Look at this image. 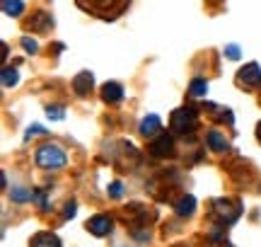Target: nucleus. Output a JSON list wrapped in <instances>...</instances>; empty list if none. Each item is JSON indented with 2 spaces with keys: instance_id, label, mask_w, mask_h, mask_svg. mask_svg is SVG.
Returning <instances> with one entry per match:
<instances>
[{
  "instance_id": "1",
  "label": "nucleus",
  "mask_w": 261,
  "mask_h": 247,
  "mask_svg": "<svg viewBox=\"0 0 261 247\" xmlns=\"http://www.w3.org/2000/svg\"><path fill=\"white\" fill-rule=\"evenodd\" d=\"M65 162H68V158H65L63 148L56 143H46L37 151V165L44 170H61Z\"/></svg>"
},
{
  "instance_id": "2",
  "label": "nucleus",
  "mask_w": 261,
  "mask_h": 247,
  "mask_svg": "<svg viewBox=\"0 0 261 247\" xmlns=\"http://www.w3.org/2000/svg\"><path fill=\"white\" fill-rule=\"evenodd\" d=\"M172 131L179 133V136H187V133H194V129L198 126V114H196V109L191 107H179L177 112L172 114Z\"/></svg>"
},
{
  "instance_id": "3",
  "label": "nucleus",
  "mask_w": 261,
  "mask_h": 247,
  "mask_svg": "<svg viewBox=\"0 0 261 247\" xmlns=\"http://www.w3.org/2000/svg\"><path fill=\"white\" fill-rule=\"evenodd\" d=\"M213 216L223 226H230V223H234L237 220V216H240V209H232V204L227 199H218L213 201Z\"/></svg>"
},
{
  "instance_id": "4",
  "label": "nucleus",
  "mask_w": 261,
  "mask_h": 247,
  "mask_svg": "<svg viewBox=\"0 0 261 247\" xmlns=\"http://www.w3.org/2000/svg\"><path fill=\"white\" fill-rule=\"evenodd\" d=\"M237 83L247 87H261V66L259 63H249L237 73Z\"/></svg>"
},
{
  "instance_id": "5",
  "label": "nucleus",
  "mask_w": 261,
  "mask_h": 247,
  "mask_svg": "<svg viewBox=\"0 0 261 247\" xmlns=\"http://www.w3.org/2000/svg\"><path fill=\"white\" fill-rule=\"evenodd\" d=\"M114 228V220L109 218V216H104V213H99V216H92V218L87 220V230L92 233V235H97V238H104V235H109Z\"/></svg>"
},
{
  "instance_id": "6",
  "label": "nucleus",
  "mask_w": 261,
  "mask_h": 247,
  "mask_svg": "<svg viewBox=\"0 0 261 247\" xmlns=\"http://www.w3.org/2000/svg\"><path fill=\"white\" fill-rule=\"evenodd\" d=\"M150 153L155 155V158H167L174 153V141H172V136L167 133H160L155 141L150 143Z\"/></svg>"
},
{
  "instance_id": "7",
  "label": "nucleus",
  "mask_w": 261,
  "mask_h": 247,
  "mask_svg": "<svg viewBox=\"0 0 261 247\" xmlns=\"http://www.w3.org/2000/svg\"><path fill=\"white\" fill-rule=\"evenodd\" d=\"M162 129V121H160V116L158 114H148V116H143L140 119V126H138V131L145 136V138H150V136H155V133Z\"/></svg>"
},
{
  "instance_id": "8",
  "label": "nucleus",
  "mask_w": 261,
  "mask_h": 247,
  "mask_svg": "<svg viewBox=\"0 0 261 247\" xmlns=\"http://www.w3.org/2000/svg\"><path fill=\"white\" fill-rule=\"evenodd\" d=\"M102 100L109 105H116L123 100V87L119 83H104L102 85Z\"/></svg>"
},
{
  "instance_id": "9",
  "label": "nucleus",
  "mask_w": 261,
  "mask_h": 247,
  "mask_svg": "<svg viewBox=\"0 0 261 247\" xmlns=\"http://www.w3.org/2000/svg\"><path fill=\"white\" fill-rule=\"evenodd\" d=\"M92 83H94V78H92V73L90 70H83L80 76H75V80H73V90L77 92L80 97H85L90 90H92Z\"/></svg>"
},
{
  "instance_id": "10",
  "label": "nucleus",
  "mask_w": 261,
  "mask_h": 247,
  "mask_svg": "<svg viewBox=\"0 0 261 247\" xmlns=\"http://www.w3.org/2000/svg\"><path fill=\"white\" fill-rule=\"evenodd\" d=\"M174 211H177V216H181V218H189V216H194V211H196V199L191 196V194H189V196H181V199L177 201Z\"/></svg>"
},
{
  "instance_id": "11",
  "label": "nucleus",
  "mask_w": 261,
  "mask_h": 247,
  "mask_svg": "<svg viewBox=\"0 0 261 247\" xmlns=\"http://www.w3.org/2000/svg\"><path fill=\"white\" fill-rule=\"evenodd\" d=\"M85 10H94V12H102V17H109L107 15V10L112 8L116 0H77Z\"/></svg>"
},
{
  "instance_id": "12",
  "label": "nucleus",
  "mask_w": 261,
  "mask_h": 247,
  "mask_svg": "<svg viewBox=\"0 0 261 247\" xmlns=\"http://www.w3.org/2000/svg\"><path fill=\"white\" fill-rule=\"evenodd\" d=\"M32 247H61V240L54 233H37L32 238Z\"/></svg>"
},
{
  "instance_id": "13",
  "label": "nucleus",
  "mask_w": 261,
  "mask_h": 247,
  "mask_svg": "<svg viewBox=\"0 0 261 247\" xmlns=\"http://www.w3.org/2000/svg\"><path fill=\"white\" fill-rule=\"evenodd\" d=\"M205 141H208V148H211V151H218V153L230 151V145H227V141H225V136L220 131H211Z\"/></svg>"
},
{
  "instance_id": "14",
  "label": "nucleus",
  "mask_w": 261,
  "mask_h": 247,
  "mask_svg": "<svg viewBox=\"0 0 261 247\" xmlns=\"http://www.w3.org/2000/svg\"><path fill=\"white\" fill-rule=\"evenodd\" d=\"M51 24H54L51 15H46V12H37V15H34V19L29 22V29H37V32H41V29H48Z\"/></svg>"
},
{
  "instance_id": "15",
  "label": "nucleus",
  "mask_w": 261,
  "mask_h": 247,
  "mask_svg": "<svg viewBox=\"0 0 261 247\" xmlns=\"http://www.w3.org/2000/svg\"><path fill=\"white\" fill-rule=\"evenodd\" d=\"M3 12L10 17H17L24 12V3L22 0H3Z\"/></svg>"
},
{
  "instance_id": "16",
  "label": "nucleus",
  "mask_w": 261,
  "mask_h": 247,
  "mask_svg": "<svg viewBox=\"0 0 261 247\" xmlns=\"http://www.w3.org/2000/svg\"><path fill=\"white\" fill-rule=\"evenodd\" d=\"M205 92H208V83H205L203 78L191 80V85H189V95L191 97H205Z\"/></svg>"
},
{
  "instance_id": "17",
  "label": "nucleus",
  "mask_w": 261,
  "mask_h": 247,
  "mask_svg": "<svg viewBox=\"0 0 261 247\" xmlns=\"http://www.w3.org/2000/svg\"><path fill=\"white\" fill-rule=\"evenodd\" d=\"M19 83V76L15 68H3V85L5 87H15Z\"/></svg>"
},
{
  "instance_id": "18",
  "label": "nucleus",
  "mask_w": 261,
  "mask_h": 247,
  "mask_svg": "<svg viewBox=\"0 0 261 247\" xmlns=\"http://www.w3.org/2000/svg\"><path fill=\"white\" fill-rule=\"evenodd\" d=\"M10 199L22 204V201H32L34 199V194H32V189H12L10 191Z\"/></svg>"
},
{
  "instance_id": "19",
  "label": "nucleus",
  "mask_w": 261,
  "mask_h": 247,
  "mask_svg": "<svg viewBox=\"0 0 261 247\" xmlns=\"http://www.w3.org/2000/svg\"><path fill=\"white\" fill-rule=\"evenodd\" d=\"M109 196H112V199H121L123 196V184L121 182H112V184H109Z\"/></svg>"
},
{
  "instance_id": "20",
  "label": "nucleus",
  "mask_w": 261,
  "mask_h": 247,
  "mask_svg": "<svg viewBox=\"0 0 261 247\" xmlns=\"http://www.w3.org/2000/svg\"><path fill=\"white\" fill-rule=\"evenodd\" d=\"M22 48H24L27 54H37V51H39V44H37V41H34V39L22 37Z\"/></svg>"
},
{
  "instance_id": "21",
  "label": "nucleus",
  "mask_w": 261,
  "mask_h": 247,
  "mask_svg": "<svg viewBox=\"0 0 261 247\" xmlns=\"http://www.w3.org/2000/svg\"><path fill=\"white\" fill-rule=\"evenodd\" d=\"M46 116L48 119H54V121H61V119H63V107H48L46 109Z\"/></svg>"
},
{
  "instance_id": "22",
  "label": "nucleus",
  "mask_w": 261,
  "mask_h": 247,
  "mask_svg": "<svg viewBox=\"0 0 261 247\" xmlns=\"http://www.w3.org/2000/svg\"><path fill=\"white\" fill-rule=\"evenodd\" d=\"M225 54H227V58H230V61H237V58H240V46L230 44V46H225Z\"/></svg>"
},
{
  "instance_id": "23",
  "label": "nucleus",
  "mask_w": 261,
  "mask_h": 247,
  "mask_svg": "<svg viewBox=\"0 0 261 247\" xmlns=\"http://www.w3.org/2000/svg\"><path fill=\"white\" fill-rule=\"evenodd\" d=\"M75 213H77V206H75V201H70V204H65V209H63V218H73Z\"/></svg>"
},
{
  "instance_id": "24",
  "label": "nucleus",
  "mask_w": 261,
  "mask_h": 247,
  "mask_svg": "<svg viewBox=\"0 0 261 247\" xmlns=\"http://www.w3.org/2000/svg\"><path fill=\"white\" fill-rule=\"evenodd\" d=\"M39 133H46V131H44L41 126H37V124H34V126H29V129H27V136H24V138H27V141H29L32 136H39Z\"/></svg>"
},
{
  "instance_id": "25",
  "label": "nucleus",
  "mask_w": 261,
  "mask_h": 247,
  "mask_svg": "<svg viewBox=\"0 0 261 247\" xmlns=\"http://www.w3.org/2000/svg\"><path fill=\"white\" fill-rule=\"evenodd\" d=\"M256 138H259V143H261V121H259V126H256Z\"/></svg>"
}]
</instances>
